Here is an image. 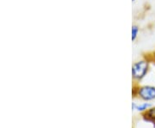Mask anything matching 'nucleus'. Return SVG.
Returning a JSON list of instances; mask_svg holds the SVG:
<instances>
[{
    "label": "nucleus",
    "instance_id": "6",
    "mask_svg": "<svg viewBox=\"0 0 155 128\" xmlns=\"http://www.w3.org/2000/svg\"><path fill=\"white\" fill-rule=\"evenodd\" d=\"M137 103L136 102H134V101H133L132 102V104H131V109H132V111H136V107H137Z\"/></svg>",
    "mask_w": 155,
    "mask_h": 128
},
{
    "label": "nucleus",
    "instance_id": "8",
    "mask_svg": "<svg viewBox=\"0 0 155 128\" xmlns=\"http://www.w3.org/2000/svg\"><path fill=\"white\" fill-rule=\"evenodd\" d=\"M154 28H155V22H154Z\"/></svg>",
    "mask_w": 155,
    "mask_h": 128
},
{
    "label": "nucleus",
    "instance_id": "4",
    "mask_svg": "<svg viewBox=\"0 0 155 128\" xmlns=\"http://www.w3.org/2000/svg\"><path fill=\"white\" fill-rule=\"evenodd\" d=\"M151 104L148 103L147 101H144V102H142V103H140L137 105V107H136V111L139 112L140 114H141V113H144L146 112L147 109H149L150 107H151Z\"/></svg>",
    "mask_w": 155,
    "mask_h": 128
},
{
    "label": "nucleus",
    "instance_id": "7",
    "mask_svg": "<svg viewBox=\"0 0 155 128\" xmlns=\"http://www.w3.org/2000/svg\"><path fill=\"white\" fill-rule=\"evenodd\" d=\"M134 1H135V0H132V2H134Z\"/></svg>",
    "mask_w": 155,
    "mask_h": 128
},
{
    "label": "nucleus",
    "instance_id": "3",
    "mask_svg": "<svg viewBox=\"0 0 155 128\" xmlns=\"http://www.w3.org/2000/svg\"><path fill=\"white\" fill-rule=\"evenodd\" d=\"M140 117L145 122L152 124L153 127L155 128V106H152L149 109H147L146 112L141 113Z\"/></svg>",
    "mask_w": 155,
    "mask_h": 128
},
{
    "label": "nucleus",
    "instance_id": "1",
    "mask_svg": "<svg viewBox=\"0 0 155 128\" xmlns=\"http://www.w3.org/2000/svg\"><path fill=\"white\" fill-rule=\"evenodd\" d=\"M150 63L151 61L149 60V59L147 58L146 56L143 57L141 59L134 63L131 69L133 83L140 84L144 79L145 77L149 72Z\"/></svg>",
    "mask_w": 155,
    "mask_h": 128
},
{
    "label": "nucleus",
    "instance_id": "5",
    "mask_svg": "<svg viewBox=\"0 0 155 128\" xmlns=\"http://www.w3.org/2000/svg\"><path fill=\"white\" fill-rule=\"evenodd\" d=\"M140 31V28H139L138 25L136 24H134L132 26V29H131V40L132 41H135L137 37H138V34Z\"/></svg>",
    "mask_w": 155,
    "mask_h": 128
},
{
    "label": "nucleus",
    "instance_id": "2",
    "mask_svg": "<svg viewBox=\"0 0 155 128\" xmlns=\"http://www.w3.org/2000/svg\"><path fill=\"white\" fill-rule=\"evenodd\" d=\"M132 96L142 101H152L155 100V86L153 85H140L133 83Z\"/></svg>",
    "mask_w": 155,
    "mask_h": 128
}]
</instances>
